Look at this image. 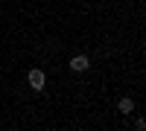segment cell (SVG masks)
I'll list each match as a JSON object with an SVG mask.
<instances>
[{
	"mask_svg": "<svg viewBox=\"0 0 146 131\" xmlns=\"http://www.w3.org/2000/svg\"><path fill=\"white\" fill-rule=\"evenodd\" d=\"M131 111H135V102H131L129 96H126V99H120V114H126V117H129Z\"/></svg>",
	"mask_w": 146,
	"mask_h": 131,
	"instance_id": "obj_3",
	"label": "cell"
},
{
	"mask_svg": "<svg viewBox=\"0 0 146 131\" xmlns=\"http://www.w3.org/2000/svg\"><path fill=\"white\" fill-rule=\"evenodd\" d=\"M27 82H29V88H32L35 93H41L44 85H47V76H44V70L35 67V70H29V73H27Z\"/></svg>",
	"mask_w": 146,
	"mask_h": 131,
	"instance_id": "obj_1",
	"label": "cell"
},
{
	"mask_svg": "<svg viewBox=\"0 0 146 131\" xmlns=\"http://www.w3.org/2000/svg\"><path fill=\"white\" fill-rule=\"evenodd\" d=\"M88 67H91L88 55H73V58H70V70H73V73H85Z\"/></svg>",
	"mask_w": 146,
	"mask_h": 131,
	"instance_id": "obj_2",
	"label": "cell"
}]
</instances>
